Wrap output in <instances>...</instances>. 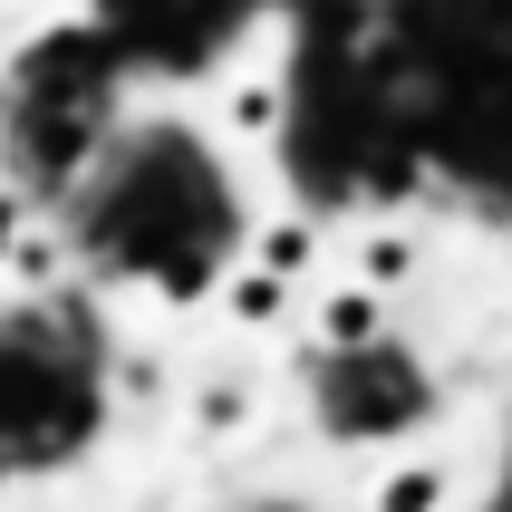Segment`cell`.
Listing matches in <instances>:
<instances>
[{"mask_svg":"<svg viewBox=\"0 0 512 512\" xmlns=\"http://www.w3.org/2000/svg\"><path fill=\"white\" fill-rule=\"evenodd\" d=\"M455 503V474L445 464H426V455H406V464H387L368 484V512H445Z\"/></svg>","mask_w":512,"mask_h":512,"instance_id":"obj_1","label":"cell"},{"mask_svg":"<svg viewBox=\"0 0 512 512\" xmlns=\"http://www.w3.org/2000/svg\"><path fill=\"white\" fill-rule=\"evenodd\" d=\"M252 261L271 271V281H300V271L319 261V232H310V223H261V232H252Z\"/></svg>","mask_w":512,"mask_h":512,"instance_id":"obj_2","label":"cell"},{"mask_svg":"<svg viewBox=\"0 0 512 512\" xmlns=\"http://www.w3.org/2000/svg\"><path fill=\"white\" fill-rule=\"evenodd\" d=\"M406 271H416V242H406V232H377L368 252H358V281L368 290H397Z\"/></svg>","mask_w":512,"mask_h":512,"instance_id":"obj_3","label":"cell"},{"mask_svg":"<svg viewBox=\"0 0 512 512\" xmlns=\"http://www.w3.org/2000/svg\"><path fill=\"white\" fill-rule=\"evenodd\" d=\"M20 242H29V203L10 194V184H0V271L20 261Z\"/></svg>","mask_w":512,"mask_h":512,"instance_id":"obj_4","label":"cell"}]
</instances>
